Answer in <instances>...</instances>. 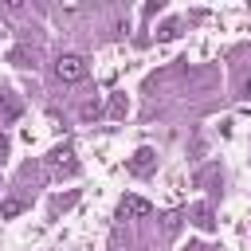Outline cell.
Masks as SVG:
<instances>
[{
    "instance_id": "6da1fadb",
    "label": "cell",
    "mask_w": 251,
    "mask_h": 251,
    "mask_svg": "<svg viewBox=\"0 0 251 251\" xmlns=\"http://www.w3.org/2000/svg\"><path fill=\"white\" fill-rule=\"evenodd\" d=\"M55 75H59V82H82L86 78V59L75 55V51H63L55 59Z\"/></svg>"
},
{
    "instance_id": "7a4b0ae2",
    "label": "cell",
    "mask_w": 251,
    "mask_h": 251,
    "mask_svg": "<svg viewBox=\"0 0 251 251\" xmlns=\"http://www.w3.org/2000/svg\"><path fill=\"white\" fill-rule=\"evenodd\" d=\"M47 169H51V176H78V157H75V149H71V145L51 149V153H47Z\"/></svg>"
},
{
    "instance_id": "3957f363",
    "label": "cell",
    "mask_w": 251,
    "mask_h": 251,
    "mask_svg": "<svg viewBox=\"0 0 251 251\" xmlns=\"http://www.w3.org/2000/svg\"><path fill=\"white\" fill-rule=\"evenodd\" d=\"M149 212H153V204L141 200V196H122V204H118V216L122 220H145Z\"/></svg>"
},
{
    "instance_id": "277c9868",
    "label": "cell",
    "mask_w": 251,
    "mask_h": 251,
    "mask_svg": "<svg viewBox=\"0 0 251 251\" xmlns=\"http://www.w3.org/2000/svg\"><path fill=\"white\" fill-rule=\"evenodd\" d=\"M153 169H157V153H153L149 145H141V149L129 157V173H133V176H149Z\"/></svg>"
},
{
    "instance_id": "5b68a950",
    "label": "cell",
    "mask_w": 251,
    "mask_h": 251,
    "mask_svg": "<svg viewBox=\"0 0 251 251\" xmlns=\"http://www.w3.org/2000/svg\"><path fill=\"white\" fill-rule=\"evenodd\" d=\"M188 220H192L200 231H216V216H212V208H208V204H192Z\"/></svg>"
},
{
    "instance_id": "8992f818",
    "label": "cell",
    "mask_w": 251,
    "mask_h": 251,
    "mask_svg": "<svg viewBox=\"0 0 251 251\" xmlns=\"http://www.w3.org/2000/svg\"><path fill=\"white\" fill-rule=\"evenodd\" d=\"M20 114H24L20 98H12V94H0V122H16Z\"/></svg>"
},
{
    "instance_id": "52a82bcc",
    "label": "cell",
    "mask_w": 251,
    "mask_h": 251,
    "mask_svg": "<svg viewBox=\"0 0 251 251\" xmlns=\"http://www.w3.org/2000/svg\"><path fill=\"white\" fill-rule=\"evenodd\" d=\"M8 63H16V67H35V51H31V47H12V51H8Z\"/></svg>"
},
{
    "instance_id": "ba28073f",
    "label": "cell",
    "mask_w": 251,
    "mask_h": 251,
    "mask_svg": "<svg viewBox=\"0 0 251 251\" xmlns=\"http://www.w3.org/2000/svg\"><path fill=\"white\" fill-rule=\"evenodd\" d=\"M176 35H180V20H169L157 27V39H176Z\"/></svg>"
},
{
    "instance_id": "9c48e42d",
    "label": "cell",
    "mask_w": 251,
    "mask_h": 251,
    "mask_svg": "<svg viewBox=\"0 0 251 251\" xmlns=\"http://www.w3.org/2000/svg\"><path fill=\"white\" fill-rule=\"evenodd\" d=\"M126 110H129L126 94H114V98H110V118H126Z\"/></svg>"
},
{
    "instance_id": "30bf717a",
    "label": "cell",
    "mask_w": 251,
    "mask_h": 251,
    "mask_svg": "<svg viewBox=\"0 0 251 251\" xmlns=\"http://www.w3.org/2000/svg\"><path fill=\"white\" fill-rule=\"evenodd\" d=\"M20 212H24V200H0V216H4V220L20 216Z\"/></svg>"
},
{
    "instance_id": "8fae6325",
    "label": "cell",
    "mask_w": 251,
    "mask_h": 251,
    "mask_svg": "<svg viewBox=\"0 0 251 251\" xmlns=\"http://www.w3.org/2000/svg\"><path fill=\"white\" fill-rule=\"evenodd\" d=\"M98 114H102V110H98V102H86V106H82V118H86V122H94Z\"/></svg>"
},
{
    "instance_id": "7c38bea8",
    "label": "cell",
    "mask_w": 251,
    "mask_h": 251,
    "mask_svg": "<svg viewBox=\"0 0 251 251\" xmlns=\"http://www.w3.org/2000/svg\"><path fill=\"white\" fill-rule=\"evenodd\" d=\"M176 224H180V216H176V212H169V216H165V231L173 235V231H176Z\"/></svg>"
},
{
    "instance_id": "4fadbf2b",
    "label": "cell",
    "mask_w": 251,
    "mask_h": 251,
    "mask_svg": "<svg viewBox=\"0 0 251 251\" xmlns=\"http://www.w3.org/2000/svg\"><path fill=\"white\" fill-rule=\"evenodd\" d=\"M4 157H8V137L0 133V161H4Z\"/></svg>"
},
{
    "instance_id": "5bb4252c",
    "label": "cell",
    "mask_w": 251,
    "mask_h": 251,
    "mask_svg": "<svg viewBox=\"0 0 251 251\" xmlns=\"http://www.w3.org/2000/svg\"><path fill=\"white\" fill-rule=\"evenodd\" d=\"M243 90H247V98H251V75H247V82H243Z\"/></svg>"
}]
</instances>
